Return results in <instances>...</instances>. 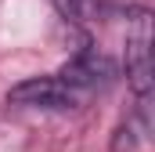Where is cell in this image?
Masks as SVG:
<instances>
[{"label":"cell","mask_w":155,"mask_h":152,"mask_svg":"<svg viewBox=\"0 0 155 152\" xmlns=\"http://www.w3.org/2000/svg\"><path fill=\"white\" fill-rule=\"evenodd\" d=\"M7 102L11 105H29V109H76L83 102V94L65 87L58 76H33V80H22L7 91Z\"/></svg>","instance_id":"obj_1"},{"label":"cell","mask_w":155,"mask_h":152,"mask_svg":"<svg viewBox=\"0 0 155 152\" xmlns=\"http://www.w3.org/2000/svg\"><path fill=\"white\" fill-rule=\"evenodd\" d=\"M112 76H116V62H112L108 54H101V51H79L76 58H69V62L61 65L58 80H61L65 87L79 91V94H87L90 87L108 83Z\"/></svg>","instance_id":"obj_2"},{"label":"cell","mask_w":155,"mask_h":152,"mask_svg":"<svg viewBox=\"0 0 155 152\" xmlns=\"http://www.w3.org/2000/svg\"><path fill=\"white\" fill-rule=\"evenodd\" d=\"M126 80H130L134 94L141 102H148V94H152V51H148L144 36H134L126 43Z\"/></svg>","instance_id":"obj_3"},{"label":"cell","mask_w":155,"mask_h":152,"mask_svg":"<svg viewBox=\"0 0 155 152\" xmlns=\"http://www.w3.org/2000/svg\"><path fill=\"white\" fill-rule=\"evenodd\" d=\"M54 7L72 22H97L101 18V4L97 0H54Z\"/></svg>","instance_id":"obj_4"},{"label":"cell","mask_w":155,"mask_h":152,"mask_svg":"<svg viewBox=\"0 0 155 152\" xmlns=\"http://www.w3.org/2000/svg\"><path fill=\"white\" fill-rule=\"evenodd\" d=\"M137 149V130H134V123L126 119V123H119L116 138H112V152H134Z\"/></svg>","instance_id":"obj_5"}]
</instances>
